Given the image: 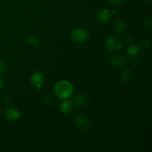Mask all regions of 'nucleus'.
<instances>
[{"mask_svg":"<svg viewBox=\"0 0 152 152\" xmlns=\"http://www.w3.org/2000/svg\"><path fill=\"white\" fill-rule=\"evenodd\" d=\"M4 116L7 120H17L20 118L21 113L18 109L14 108H8L5 110Z\"/></svg>","mask_w":152,"mask_h":152,"instance_id":"7","label":"nucleus"},{"mask_svg":"<svg viewBox=\"0 0 152 152\" xmlns=\"http://www.w3.org/2000/svg\"><path fill=\"white\" fill-rule=\"evenodd\" d=\"M71 37L74 42H83L88 38V33L86 29H83V28H75L71 32Z\"/></svg>","mask_w":152,"mask_h":152,"instance_id":"4","label":"nucleus"},{"mask_svg":"<svg viewBox=\"0 0 152 152\" xmlns=\"http://www.w3.org/2000/svg\"><path fill=\"white\" fill-rule=\"evenodd\" d=\"M74 92V86L71 82L62 80L57 82L54 86V93L61 99H67L71 97Z\"/></svg>","mask_w":152,"mask_h":152,"instance_id":"1","label":"nucleus"},{"mask_svg":"<svg viewBox=\"0 0 152 152\" xmlns=\"http://www.w3.org/2000/svg\"><path fill=\"white\" fill-rule=\"evenodd\" d=\"M117 13V10H116V9H113V10H111V13H112V14H116Z\"/></svg>","mask_w":152,"mask_h":152,"instance_id":"19","label":"nucleus"},{"mask_svg":"<svg viewBox=\"0 0 152 152\" xmlns=\"http://www.w3.org/2000/svg\"><path fill=\"white\" fill-rule=\"evenodd\" d=\"M114 30L118 34H123L126 30V24L122 19H117L114 25Z\"/></svg>","mask_w":152,"mask_h":152,"instance_id":"11","label":"nucleus"},{"mask_svg":"<svg viewBox=\"0 0 152 152\" xmlns=\"http://www.w3.org/2000/svg\"><path fill=\"white\" fill-rule=\"evenodd\" d=\"M126 62V59L123 56H120V55H116V56H112L110 59V64L114 67H120L123 65Z\"/></svg>","mask_w":152,"mask_h":152,"instance_id":"10","label":"nucleus"},{"mask_svg":"<svg viewBox=\"0 0 152 152\" xmlns=\"http://www.w3.org/2000/svg\"><path fill=\"white\" fill-rule=\"evenodd\" d=\"M86 102H87V98L86 97V96L82 94H78L74 96L72 103L75 106L80 107L86 105Z\"/></svg>","mask_w":152,"mask_h":152,"instance_id":"9","label":"nucleus"},{"mask_svg":"<svg viewBox=\"0 0 152 152\" xmlns=\"http://www.w3.org/2000/svg\"><path fill=\"white\" fill-rule=\"evenodd\" d=\"M60 108L61 112L65 114H68L72 111L73 108H74V105H73L72 102L65 99V101H63L61 103L60 108Z\"/></svg>","mask_w":152,"mask_h":152,"instance_id":"8","label":"nucleus"},{"mask_svg":"<svg viewBox=\"0 0 152 152\" xmlns=\"http://www.w3.org/2000/svg\"><path fill=\"white\" fill-rule=\"evenodd\" d=\"M149 1H150V2H151V0H149Z\"/></svg>","mask_w":152,"mask_h":152,"instance_id":"20","label":"nucleus"},{"mask_svg":"<svg viewBox=\"0 0 152 152\" xmlns=\"http://www.w3.org/2000/svg\"><path fill=\"white\" fill-rule=\"evenodd\" d=\"M123 0H109V1L111 3H112V4H120V2H122Z\"/></svg>","mask_w":152,"mask_h":152,"instance_id":"17","label":"nucleus"},{"mask_svg":"<svg viewBox=\"0 0 152 152\" xmlns=\"http://www.w3.org/2000/svg\"><path fill=\"white\" fill-rule=\"evenodd\" d=\"M25 41L30 46H32V47H37L39 43L38 38L34 36H28L25 38Z\"/></svg>","mask_w":152,"mask_h":152,"instance_id":"13","label":"nucleus"},{"mask_svg":"<svg viewBox=\"0 0 152 152\" xmlns=\"http://www.w3.org/2000/svg\"><path fill=\"white\" fill-rule=\"evenodd\" d=\"M44 80V75L40 71H36L31 75V83L37 89L39 90L42 86V81Z\"/></svg>","mask_w":152,"mask_h":152,"instance_id":"5","label":"nucleus"},{"mask_svg":"<svg viewBox=\"0 0 152 152\" xmlns=\"http://www.w3.org/2000/svg\"><path fill=\"white\" fill-rule=\"evenodd\" d=\"M140 51V48L137 45H129L127 48V52L130 56H135Z\"/></svg>","mask_w":152,"mask_h":152,"instance_id":"14","label":"nucleus"},{"mask_svg":"<svg viewBox=\"0 0 152 152\" xmlns=\"http://www.w3.org/2000/svg\"><path fill=\"white\" fill-rule=\"evenodd\" d=\"M111 11L106 8H102L97 12L96 14V20L99 23H106L111 19Z\"/></svg>","mask_w":152,"mask_h":152,"instance_id":"6","label":"nucleus"},{"mask_svg":"<svg viewBox=\"0 0 152 152\" xmlns=\"http://www.w3.org/2000/svg\"><path fill=\"white\" fill-rule=\"evenodd\" d=\"M132 80V73L130 70L126 69L123 71L121 74V80L124 83H130Z\"/></svg>","mask_w":152,"mask_h":152,"instance_id":"12","label":"nucleus"},{"mask_svg":"<svg viewBox=\"0 0 152 152\" xmlns=\"http://www.w3.org/2000/svg\"><path fill=\"white\" fill-rule=\"evenodd\" d=\"M75 123L77 125L79 130L81 131L82 132H88L90 129V123H89L87 117L83 114H78L75 117Z\"/></svg>","mask_w":152,"mask_h":152,"instance_id":"3","label":"nucleus"},{"mask_svg":"<svg viewBox=\"0 0 152 152\" xmlns=\"http://www.w3.org/2000/svg\"><path fill=\"white\" fill-rule=\"evenodd\" d=\"M149 45H150V42L148 40V39H145V38L142 39L139 42V45H140L139 48L145 50V49H147L148 47H149Z\"/></svg>","mask_w":152,"mask_h":152,"instance_id":"15","label":"nucleus"},{"mask_svg":"<svg viewBox=\"0 0 152 152\" xmlns=\"http://www.w3.org/2000/svg\"><path fill=\"white\" fill-rule=\"evenodd\" d=\"M4 70H5V63H4V61L0 59V74H2Z\"/></svg>","mask_w":152,"mask_h":152,"instance_id":"16","label":"nucleus"},{"mask_svg":"<svg viewBox=\"0 0 152 152\" xmlns=\"http://www.w3.org/2000/svg\"><path fill=\"white\" fill-rule=\"evenodd\" d=\"M105 46L110 51L117 52L121 50L122 42L117 37L111 36L105 39Z\"/></svg>","mask_w":152,"mask_h":152,"instance_id":"2","label":"nucleus"},{"mask_svg":"<svg viewBox=\"0 0 152 152\" xmlns=\"http://www.w3.org/2000/svg\"><path fill=\"white\" fill-rule=\"evenodd\" d=\"M4 82H3V80H1V79H0V91L2 90V89L4 88Z\"/></svg>","mask_w":152,"mask_h":152,"instance_id":"18","label":"nucleus"}]
</instances>
